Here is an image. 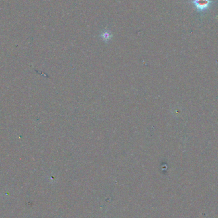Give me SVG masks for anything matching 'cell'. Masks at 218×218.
<instances>
[{"mask_svg":"<svg viewBox=\"0 0 218 218\" xmlns=\"http://www.w3.org/2000/svg\"><path fill=\"white\" fill-rule=\"evenodd\" d=\"M211 2V0H193V3L198 10L203 11L208 8Z\"/></svg>","mask_w":218,"mask_h":218,"instance_id":"cell-1","label":"cell"},{"mask_svg":"<svg viewBox=\"0 0 218 218\" xmlns=\"http://www.w3.org/2000/svg\"><path fill=\"white\" fill-rule=\"evenodd\" d=\"M100 36L103 41H109L112 37V35L110 31H104L101 33Z\"/></svg>","mask_w":218,"mask_h":218,"instance_id":"cell-2","label":"cell"}]
</instances>
